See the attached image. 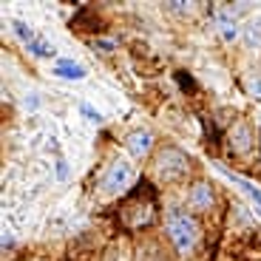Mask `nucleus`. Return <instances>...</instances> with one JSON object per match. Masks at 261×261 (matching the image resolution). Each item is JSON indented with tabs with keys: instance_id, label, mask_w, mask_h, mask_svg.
I'll return each instance as SVG.
<instances>
[{
	"instance_id": "f257e3e1",
	"label": "nucleus",
	"mask_w": 261,
	"mask_h": 261,
	"mask_svg": "<svg viewBox=\"0 0 261 261\" xmlns=\"http://www.w3.org/2000/svg\"><path fill=\"white\" fill-rule=\"evenodd\" d=\"M165 233H168V242L173 244L179 255H188L196 250L199 239H202V224L190 210H168L165 216Z\"/></svg>"
},
{
	"instance_id": "f03ea898",
	"label": "nucleus",
	"mask_w": 261,
	"mask_h": 261,
	"mask_svg": "<svg viewBox=\"0 0 261 261\" xmlns=\"http://www.w3.org/2000/svg\"><path fill=\"white\" fill-rule=\"evenodd\" d=\"M153 176H156V182L162 185H176L182 182L185 176L190 173V156L185 153L182 148H176V145H165V148L156 150V156H153Z\"/></svg>"
},
{
	"instance_id": "7ed1b4c3",
	"label": "nucleus",
	"mask_w": 261,
	"mask_h": 261,
	"mask_svg": "<svg viewBox=\"0 0 261 261\" xmlns=\"http://www.w3.org/2000/svg\"><path fill=\"white\" fill-rule=\"evenodd\" d=\"M156 219V204H153V196H130L122 207V224L128 230H145L153 224Z\"/></svg>"
},
{
	"instance_id": "20e7f679",
	"label": "nucleus",
	"mask_w": 261,
	"mask_h": 261,
	"mask_svg": "<svg viewBox=\"0 0 261 261\" xmlns=\"http://www.w3.org/2000/svg\"><path fill=\"white\" fill-rule=\"evenodd\" d=\"M134 179H137L134 165H130L128 159H117V162L108 165V170H105V176H102V185H99V188H102V196L114 199V196L128 193Z\"/></svg>"
},
{
	"instance_id": "39448f33",
	"label": "nucleus",
	"mask_w": 261,
	"mask_h": 261,
	"mask_svg": "<svg viewBox=\"0 0 261 261\" xmlns=\"http://www.w3.org/2000/svg\"><path fill=\"white\" fill-rule=\"evenodd\" d=\"M227 148H230V153H236V156H247L250 150L255 148V134H253V128H250L244 119H239V122L230 125Z\"/></svg>"
},
{
	"instance_id": "423d86ee",
	"label": "nucleus",
	"mask_w": 261,
	"mask_h": 261,
	"mask_svg": "<svg viewBox=\"0 0 261 261\" xmlns=\"http://www.w3.org/2000/svg\"><path fill=\"white\" fill-rule=\"evenodd\" d=\"M125 148H128V153L134 159H148L150 153H153V148H156V137H153L148 128H137V130L128 134Z\"/></svg>"
},
{
	"instance_id": "0eeeda50",
	"label": "nucleus",
	"mask_w": 261,
	"mask_h": 261,
	"mask_svg": "<svg viewBox=\"0 0 261 261\" xmlns=\"http://www.w3.org/2000/svg\"><path fill=\"white\" fill-rule=\"evenodd\" d=\"M213 204H216V193H213V188H210L207 182H193L190 185V190H188V207H190V213H210L213 210Z\"/></svg>"
},
{
	"instance_id": "6e6552de",
	"label": "nucleus",
	"mask_w": 261,
	"mask_h": 261,
	"mask_svg": "<svg viewBox=\"0 0 261 261\" xmlns=\"http://www.w3.org/2000/svg\"><path fill=\"white\" fill-rule=\"evenodd\" d=\"M134 261H173V255H170L168 247H165L162 239H156V236H145L142 242L137 244V258Z\"/></svg>"
},
{
	"instance_id": "1a4fd4ad",
	"label": "nucleus",
	"mask_w": 261,
	"mask_h": 261,
	"mask_svg": "<svg viewBox=\"0 0 261 261\" xmlns=\"http://www.w3.org/2000/svg\"><path fill=\"white\" fill-rule=\"evenodd\" d=\"M54 74L63 80H85V68L77 63H71V60H63V63L54 65Z\"/></svg>"
},
{
	"instance_id": "9d476101",
	"label": "nucleus",
	"mask_w": 261,
	"mask_h": 261,
	"mask_svg": "<svg viewBox=\"0 0 261 261\" xmlns=\"http://www.w3.org/2000/svg\"><path fill=\"white\" fill-rule=\"evenodd\" d=\"M219 34H222L224 40H236L239 37V23H236L233 17H227V14H222V17H219Z\"/></svg>"
},
{
	"instance_id": "9b49d317",
	"label": "nucleus",
	"mask_w": 261,
	"mask_h": 261,
	"mask_svg": "<svg viewBox=\"0 0 261 261\" xmlns=\"http://www.w3.org/2000/svg\"><path fill=\"white\" fill-rule=\"evenodd\" d=\"M244 40H247L250 46H258L261 43V17H255V20L247 23V29H244Z\"/></svg>"
},
{
	"instance_id": "f8f14e48",
	"label": "nucleus",
	"mask_w": 261,
	"mask_h": 261,
	"mask_svg": "<svg viewBox=\"0 0 261 261\" xmlns=\"http://www.w3.org/2000/svg\"><path fill=\"white\" fill-rule=\"evenodd\" d=\"M29 51H32L34 54V57H54V46H48V43H46V40H32V43H29Z\"/></svg>"
},
{
	"instance_id": "ddd939ff",
	"label": "nucleus",
	"mask_w": 261,
	"mask_h": 261,
	"mask_svg": "<svg viewBox=\"0 0 261 261\" xmlns=\"http://www.w3.org/2000/svg\"><path fill=\"white\" fill-rule=\"evenodd\" d=\"M236 185H239V188H242V190H244V193H247V196H250V199H253V202H255V204H258V210H261V190H258V188H255V185H253V182H247V179H236Z\"/></svg>"
},
{
	"instance_id": "4468645a",
	"label": "nucleus",
	"mask_w": 261,
	"mask_h": 261,
	"mask_svg": "<svg viewBox=\"0 0 261 261\" xmlns=\"http://www.w3.org/2000/svg\"><path fill=\"white\" fill-rule=\"evenodd\" d=\"M12 26H14V34H17V37L23 40L26 46H29V43H32V40H37V37H34V32H32V29L26 26V23H23V20H14Z\"/></svg>"
},
{
	"instance_id": "2eb2a0df",
	"label": "nucleus",
	"mask_w": 261,
	"mask_h": 261,
	"mask_svg": "<svg viewBox=\"0 0 261 261\" xmlns=\"http://www.w3.org/2000/svg\"><path fill=\"white\" fill-rule=\"evenodd\" d=\"M94 48H97L99 54H111L114 48H117V40H111V37H97V40H94Z\"/></svg>"
},
{
	"instance_id": "dca6fc26",
	"label": "nucleus",
	"mask_w": 261,
	"mask_h": 261,
	"mask_svg": "<svg viewBox=\"0 0 261 261\" xmlns=\"http://www.w3.org/2000/svg\"><path fill=\"white\" fill-rule=\"evenodd\" d=\"M247 91L253 94V97H261V77H250L247 80Z\"/></svg>"
},
{
	"instance_id": "f3484780",
	"label": "nucleus",
	"mask_w": 261,
	"mask_h": 261,
	"mask_svg": "<svg viewBox=\"0 0 261 261\" xmlns=\"http://www.w3.org/2000/svg\"><path fill=\"white\" fill-rule=\"evenodd\" d=\"M165 6H168L170 12H179V14H185V12H190V6H196V3H165Z\"/></svg>"
},
{
	"instance_id": "a211bd4d",
	"label": "nucleus",
	"mask_w": 261,
	"mask_h": 261,
	"mask_svg": "<svg viewBox=\"0 0 261 261\" xmlns=\"http://www.w3.org/2000/svg\"><path fill=\"white\" fill-rule=\"evenodd\" d=\"M255 142H258V150H261V125H258V137H255Z\"/></svg>"
}]
</instances>
